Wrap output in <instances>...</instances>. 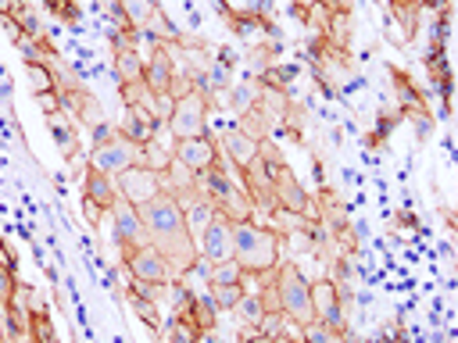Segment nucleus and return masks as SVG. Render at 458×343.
Segmentation results:
<instances>
[{"mask_svg": "<svg viewBox=\"0 0 458 343\" xmlns=\"http://www.w3.org/2000/svg\"><path fill=\"white\" fill-rule=\"evenodd\" d=\"M140 218H143V229H147V243L168 261L172 268V279L179 275H190L197 268V239L190 236L186 229V214H182V204L172 197V193H157L154 200H147L140 207Z\"/></svg>", "mask_w": 458, "mask_h": 343, "instance_id": "nucleus-1", "label": "nucleus"}, {"mask_svg": "<svg viewBox=\"0 0 458 343\" xmlns=\"http://www.w3.org/2000/svg\"><path fill=\"white\" fill-rule=\"evenodd\" d=\"M233 261L240 264V272L250 275H272V268L279 264V232L258 218L236 222L233 225Z\"/></svg>", "mask_w": 458, "mask_h": 343, "instance_id": "nucleus-2", "label": "nucleus"}, {"mask_svg": "<svg viewBox=\"0 0 458 343\" xmlns=\"http://www.w3.org/2000/svg\"><path fill=\"white\" fill-rule=\"evenodd\" d=\"M272 282H276V297H279V314L290 322V325H304L311 322V300H308V275L301 272L297 261H279L272 268Z\"/></svg>", "mask_w": 458, "mask_h": 343, "instance_id": "nucleus-3", "label": "nucleus"}, {"mask_svg": "<svg viewBox=\"0 0 458 343\" xmlns=\"http://www.w3.org/2000/svg\"><path fill=\"white\" fill-rule=\"evenodd\" d=\"M132 164H143V146L129 143L118 129H114L107 139L93 143V150H89V168L100 172V175H107V179H118V175H122L125 168H132Z\"/></svg>", "mask_w": 458, "mask_h": 343, "instance_id": "nucleus-4", "label": "nucleus"}, {"mask_svg": "<svg viewBox=\"0 0 458 343\" xmlns=\"http://www.w3.org/2000/svg\"><path fill=\"white\" fill-rule=\"evenodd\" d=\"M208 111H211L208 96H204L200 89H186V93L175 96L172 114H168L165 125H168V132H172L175 139H186V136H208Z\"/></svg>", "mask_w": 458, "mask_h": 343, "instance_id": "nucleus-5", "label": "nucleus"}, {"mask_svg": "<svg viewBox=\"0 0 458 343\" xmlns=\"http://www.w3.org/2000/svg\"><path fill=\"white\" fill-rule=\"evenodd\" d=\"M265 168H268V175H272L276 207H283V211H290V214H297V218H315L311 193L297 182V175L290 172V164H286V161H279V164H268V161H265Z\"/></svg>", "mask_w": 458, "mask_h": 343, "instance_id": "nucleus-6", "label": "nucleus"}, {"mask_svg": "<svg viewBox=\"0 0 458 343\" xmlns=\"http://www.w3.org/2000/svg\"><path fill=\"white\" fill-rule=\"evenodd\" d=\"M114 189H118V200H125L140 211L147 200H154L161 193V172L150 164H132L114 179Z\"/></svg>", "mask_w": 458, "mask_h": 343, "instance_id": "nucleus-7", "label": "nucleus"}, {"mask_svg": "<svg viewBox=\"0 0 458 343\" xmlns=\"http://www.w3.org/2000/svg\"><path fill=\"white\" fill-rule=\"evenodd\" d=\"M308 300H311V314L315 322L347 332V314H344V300H340V286L333 279H315L308 282Z\"/></svg>", "mask_w": 458, "mask_h": 343, "instance_id": "nucleus-8", "label": "nucleus"}, {"mask_svg": "<svg viewBox=\"0 0 458 343\" xmlns=\"http://www.w3.org/2000/svg\"><path fill=\"white\" fill-rule=\"evenodd\" d=\"M218 157H222V154H218V143H215L211 136H186V139H175V150H172V161L182 164L193 179H197L200 172H208Z\"/></svg>", "mask_w": 458, "mask_h": 343, "instance_id": "nucleus-9", "label": "nucleus"}, {"mask_svg": "<svg viewBox=\"0 0 458 343\" xmlns=\"http://www.w3.org/2000/svg\"><path fill=\"white\" fill-rule=\"evenodd\" d=\"M107 214H111V239H114L118 254H125V250H132V247H143V243H147L143 218H140V211H136L132 204L118 200Z\"/></svg>", "mask_w": 458, "mask_h": 343, "instance_id": "nucleus-10", "label": "nucleus"}, {"mask_svg": "<svg viewBox=\"0 0 458 343\" xmlns=\"http://www.w3.org/2000/svg\"><path fill=\"white\" fill-rule=\"evenodd\" d=\"M122 261H125V272H129L136 282H172V268H168V261H165L150 243L125 250Z\"/></svg>", "mask_w": 458, "mask_h": 343, "instance_id": "nucleus-11", "label": "nucleus"}, {"mask_svg": "<svg viewBox=\"0 0 458 343\" xmlns=\"http://www.w3.org/2000/svg\"><path fill=\"white\" fill-rule=\"evenodd\" d=\"M118 204V189H114V179L100 175V172H86L82 179V211L89 214V222H100L111 207Z\"/></svg>", "mask_w": 458, "mask_h": 343, "instance_id": "nucleus-12", "label": "nucleus"}, {"mask_svg": "<svg viewBox=\"0 0 458 343\" xmlns=\"http://www.w3.org/2000/svg\"><path fill=\"white\" fill-rule=\"evenodd\" d=\"M197 254L208 261V264H218V261H229L233 257V222H225L222 214H215L200 236H197Z\"/></svg>", "mask_w": 458, "mask_h": 343, "instance_id": "nucleus-13", "label": "nucleus"}, {"mask_svg": "<svg viewBox=\"0 0 458 343\" xmlns=\"http://www.w3.org/2000/svg\"><path fill=\"white\" fill-rule=\"evenodd\" d=\"M240 175H243V193L254 204V211H272L276 207V197H272V175H268L265 161L254 157L247 168H240Z\"/></svg>", "mask_w": 458, "mask_h": 343, "instance_id": "nucleus-14", "label": "nucleus"}, {"mask_svg": "<svg viewBox=\"0 0 458 343\" xmlns=\"http://www.w3.org/2000/svg\"><path fill=\"white\" fill-rule=\"evenodd\" d=\"M118 132H122L129 143L147 146V143L161 132V121L150 114V107L136 104V107H125V114H122V121H118Z\"/></svg>", "mask_w": 458, "mask_h": 343, "instance_id": "nucleus-15", "label": "nucleus"}, {"mask_svg": "<svg viewBox=\"0 0 458 343\" xmlns=\"http://www.w3.org/2000/svg\"><path fill=\"white\" fill-rule=\"evenodd\" d=\"M258 139L254 136H247L240 125H229L225 132H222V139H218V154H225L233 164H236V172L240 168H247L254 157H258Z\"/></svg>", "mask_w": 458, "mask_h": 343, "instance_id": "nucleus-16", "label": "nucleus"}, {"mask_svg": "<svg viewBox=\"0 0 458 343\" xmlns=\"http://www.w3.org/2000/svg\"><path fill=\"white\" fill-rule=\"evenodd\" d=\"M179 314H182L200 336L215 332V325H218V307L211 304V297H186L182 307H179Z\"/></svg>", "mask_w": 458, "mask_h": 343, "instance_id": "nucleus-17", "label": "nucleus"}, {"mask_svg": "<svg viewBox=\"0 0 458 343\" xmlns=\"http://www.w3.org/2000/svg\"><path fill=\"white\" fill-rule=\"evenodd\" d=\"M272 121H276V118L268 114V107H265L261 100H254L250 107H243V111H240V121H236V125H240L247 136H254V139L261 143V139H268V132H272Z\"/></svg>", "mask_w": 458, "mask_h": 343, "instance_id": "nucleus-18", "label": "nucleus"}, {"mask_svg": "<svg viewBox=\"0 0 458 343\" xmlns=\"http://www.w3.org/2000/svg\"><path fill=\"white\" fill-rule=\"evenodd\" d=\"M47 125H50V136L57 139V146H61V154L72 161L75 157V150H79V136H75V125L68 121V114H64V107H57V111H50L47 114Z\"/></svg>", "mask_w": 458, "mask_h": 343, "instance_id": "nucleus-19", "label": "nucleus"}, {"mask_svg": "<svg viewBox=\"0 0 458 343\" xmlns=\"http://www.w3.org/2000/svg\"><path fill=\"white\" fill-rule=\"evenodd\" d=\"M143 68H147V57L136 46L114 50V75H118V82H140L143 79Z\"/></svg>", "mask_w": 458, "mask_h": 343, "instance_id": "nucleus-20", "label": "nucleus"}, {"mask_svg": "<svg viewBox=\"0 0 458 343\" xmlns=\"http://www.w3.org/2000/svg\"><path fill=\"white\" fill-rule=\"evenodd\" d=\"M25 79H29V89L39 96V93H57V75L47 61H25Z\"/></svg>", "mask_w": 458, "mask_h": 343, "instance_id": "nucleus-21", "label": "nucleus"}, {"mask_svg": "<svg viewBox=\"0 0 458 343\" xmlns=\"http://www.w3.org/2000/svg\"><path fill=\"white\" fill-rule=\"evenodd\" d=\"M154 0H122V21L132 29V32H143L150 14H154Z\"/></svg>", "mask_w": 458, "mask_h": 343, "instance_id": "nucleus-22", "label": "nucleus"}, {"mask_svg": "<svg viewBox=\"0 0 458 343\" xmlns=\"http://www.w3.org/2000/svg\"><path fill=\"white\" fill-rule=\"evenodd\" d=\"M297 336H301V343H347V332H336V329H329L315 318L297 325Z\"/></svg>", "mask_w": 458, "mask_h": 343, "instance_id": "nucleus-23", "label": "nucleus"}, {"mask_svg": "<svg viewBox=\"0 0 458 343\" xmlns=\"http://www.w3.org/2000/svg\"><path fill=\"white\" fill-rule=\"evenodd\" d=\"M247 282V275L240 272V264L229 257V261H218V264H208V286H240Z\"/></svg>", "mask_w": 458, "mask_h": 343, "instance_id": "nucleus-24", "label": "nucleus"}, {"mask_svg": "<svg viewBox=\"0 0 458 343\" xmlns=\"http://www.w3.org/2000/svg\"><path fill=\"white\" fill-rule=\"evenodd\" d=\"M390 14H394V21H401V36H404V43L415 36V25H419V0H390Z\"/></svg>", "mask_w": 458, "mask_h": 343, "instance_id": "nucleus-25", "label": "nucleus"}, {"mask_svg": "<svg viewBox=\"0 0 458 343\" xmlns=\"http://www.w3.org/2000/svg\"><path fill=\"white\" fill-rule=\"evenodd\" d=\"M243 293H247V282H240V286H208V297L218 311H233Z\"/></svg>", "mask_w": 458, "mask_h": 343, "instance_id": "nucleus-26", "label": "nucleus"}, {"mask_svg": "<svg viewBox=\"0 0 458 343\" xmlns=\"http://www.w3.org/2000/svg\"><path fill=\"white\" fill-rule=\"evenodd\" d=\"M29 343H57V332H54V322L50 314L39 307L32 318H29Z\"/></svg>", "mask_w": 458, "mask_h": 343, "instance_id": "nucleus-27", "label": "nucleus"}, {"mask_svg": "<svg viewBox=\"0 0 458 343\" xmlns=\"http://www.w3.org/2000/svg\"><path fill=\"white\" fill-rule=\"evenodd\" d=\"M143 32H150L154 36V43H172L175 39V25L161 14V7H154V14H150V21H147V29Z\"/></svg>", "mask_w": 458, "mask_h": 343, "instance_id": "nucleus-28", "label": "nucleus"}, {"mask_svg": "<svg viewBox=\"0 0 458 343\" xmlns=\"http://www.w3.org/2000/svg\"><path fill=\"white\" fill-rule=\"evenodd\" d=\"M168 343H200V332H197L182 314H175V318L168 322Z\"/></svg>", "mask_w": 458, "mask_h": 343, "instance_id": "nucleus-29", "label": "nucleus"}, {"mask_svg": "<svg viewBox=\"0 0 458 343\" xmlns=\"http://www.w3.org/2000/svg\"><path fill=\"white\" fill-rule=\"evenodd\" d=\"M132 297V293H129ZM132 307H136V314H140V322H147L154 332H157V304H150V300H143V297H132Z\"/></svg>", "mask_w": 458, "mask_h": 343, "instance_id": "nucleus-30", "label": "nucleus"}, {"mask_svg": "<svg viewBox=\"0 0 458 343\" xmlns=\"http://www.w3.org/2000/svg\"><path fill=\"white\" fill-rule=\"evenodd\" d=\"M14 286H18V279H14V268L0 264V307H7V304H11V297H14Z\"/></svg>", "mask_w": 458, "mask_h": 343, "instance_id": "nucleus-31", "label": "nucleus"}, {"mask_svg": "<svg viewBox=\"0 0 458 343\" xmlns=\"http://www.w3.org/2000/svg\"><path fill=\"white\" fill-rule=\"evenodd\" d=\"M326 14H340V18H347L351 14V0H315Z\"/></svg>", "mask_w": 458, "mask_h": 343, "instance_id": "nucleus-32", "label": "nucleus"}, {"mask_svg": "<svg viewBox=\"0 0 458 343\" xmlns=\"http://www.w3.org/2000/svg\"><path fill=\"white\" fill-rule=\"evenodd\" d=\"M268 343H301V336H293V332H286V325L276 332V336H265Z\"/></svg>", "mask_w": 458, "mask_h": 343, "instance_id": "nucleus-33", "label": "nucleus"}, {"mask_svg": "<svg viewBox=\"0 0 458 343\" xmlns=\"http://www.w3.org/2000/svg\"><path fill=\"white\" fill-rule=\"evenodd\" d=\"M290 4H293V11H297V14H301V18H304V11H308V7H311V4H315V0H290Z\"/></svg>", "mask_w": 458, "mask_h": 343, "instance_id": "nucleus-34", "label": "nucleus"}, {"mask_svg": "<svg viewBox=\"0 0 458 343\" xmlns=\"http://www.w3.org/2000/svg\"><path fill=\"white\" fill-rule=\"evenodd\" d=\"M0 264H7V268H14V261H11V250L0 243Z\"/></svg>", "mask_w": 458, "mask_h": 343, "instance_id": "nucleus-35", "label": "nucleus"}, {"mask_svg": "<svg viewBox=\"0 0 458 343\" xmlns=\"http://www.w3.org/2000/svg\"><path fill=\"white\" fill-rule=\"evenodd\" d=\"M11 7H14V0H0V18L11 14Z\"/></svg>", "mask_w": 458, "mask_h": 343, "instance_id": "nucleus-36", "label": "nucleus"}]
</instances>
